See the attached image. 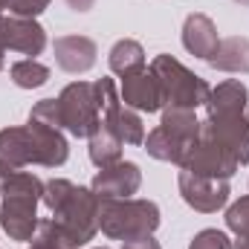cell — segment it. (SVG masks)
Returning a JSON list of instances; mask_svg holds the SVG:
<instances>
[{
	"label": "cell",
	"mask_w": 249,
	"mask_h": 249,
	"mask_svg": "<svg viewBox=\"0 0 249 249\" xmlns=\"http://www.w3.org/2000/svg\"><path fill=\"white\" fill-rule=\"evenodd\" d=\"M38 180L35 177H15V186L6 191V203L0 209L3 226L12 238L26 241L32 226H35V194H38Z\"/></svg>",
	"instance_id": "1"
},
{
	"label": "cell",
	"mask_w": 249,
	"mask_h": 249,
	"mask_svg": "<svg viewBox=\"0 0 249 249\" xmlns=\"http://www.w3.org/2000/svg\"><path fill=\"white\" fill-rule=\"evenodd\" d=\"M0 29H3V41H6L9 47H18V50L32 53V55L44 47V32H41V26H35V23L12 20V23H3Z\"/></svg>",
	"instance_id": "2"
},
{
	"label": "cell",
	"mask_w": 249,
	"mask_h": 249,
	"mask_svg": "<svg viewBox=\"0 0 249 249\" xmlns=\"http://www.w3.org/2000/svg\"><path fill=\"white\" fill-rule=\"evenodd\" d=\"M124 99L133 107L142 110H157L160 107V87L154 81H148L145 72H130L127 75V87H124Z\"/></svg>",
	"instance_id": "3"
},
{
	"label": "cell",
	"mask_w": 249,
	"mask_h": 249,
	"mask_svg": "<svg viewBox=\"0 0 249 249\" xmlns=\"http://www.w3.org/2000/svg\"><path fill=\"white\" fill-rule=\"evenodd\" d=\"M110 64H113L116 72H124V75H130L133 70H139L142 67V50H139V44H133V41L116 44L113 55H110Z\"/></svg>",
	"instance_id": "4"
},
{
	"label": "cell",
	"mask_w": 249,
	"mask_h": 249,
	"mask_svg": "<svg viewBox=\"0 0 249 249\" xmlns=\"http://www.w3.org/2000/svg\"><path fill=\"white\" fill-rule=\"evenodd\" d=\"M12 75H15V84H20V87H41L50 78V70L35 61H20L12 67Z\"/></svg>",
	"instance_id": "5"
},
{
	"label": "cell",
	"mask_w": 249,
	"mask_h": 249,
	"mask_svg": "<svg viewBox=\"0 0 249 249\" xmlns=\"http://www.w3.org/2000/svg\"><path fill=\"white\" fill-rule=\"evenodd\" d=\"M191 249H229V238L223 235V232H214V229H209V232H203Z\"/></svg>",
	"instance_id": "6"
},
{
	"label": "cell",
	"mask_w": 249,
	"mask_h": 249,
	"mask_svg": "<svg viewBox=\"0 0 249 249\" xmlns=\"http://www.w3.org/2000/svg\"><path fill=\"white\" fill-rule=\"evenodd\" d=\"M229 226L235 229V232H249V200H244V203H238L232 212H229Z\"/></svg>",
	"instance_id": "7"
},
{
	"label": "cell",
	"mask_w": 249,
	"mask_h": 249,
	"mask_svg": "<svg viewBox=\"0 0 249 249\" xmlns=\"http://www.w3.org/2000/svg\"><path fill=\"white\" fill-rule=\"evenodd\" d=\"M47 6V0H18L15 3V12H20V15H35V12H41Z\"/></svg>",
	"instance_id": "8"
}]
</instances>
